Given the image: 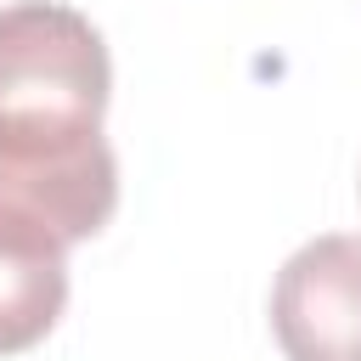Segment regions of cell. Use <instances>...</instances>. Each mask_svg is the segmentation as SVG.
Wrapping results in <instances>:
<instances>
[{"mask_svg": "<svg viewBox=\"0 0 361 361\" xmlns=\"http://www.w3.org/2000/svg\"><path fill=\"white\" fill-rule=\"evenodd\" d=\"M107 96V39L85 11L56 0L0 6V209L68 248L118 209V158L102 135Z\"/></svg>", "mask_w": 361, "mask_h": 361, "instance_id": "6da1fadb", "label": "cell"}, {"mask_svg": "<svg viewBox=\"0 0 361 361\" xmlns=\"http://www.w3.org/2000/svg\"><path fill=\"white\" fill-rule=\"evenodd\" d=\"M68 310V243L0 209V355L34 350Z\"/></svg>", "mask_w": 361, "mask_h": 361, "instance_id": "3957f363", "label": "cell"}, {"mask_svg": "<svg viewBox=\"0 0 361 361\" xmlns=\"http://www.w3.org/2000/svg\"><path fill=\"white\" fill-rule=\"evenodd\" d=\"M271 333L288 361H361V231H327L271 282Z\"/></svg>", "mask_w": 361, "mask_h": 361, "instance_id": "7a4b0ae2", "label": "cell"}]
</instances>
